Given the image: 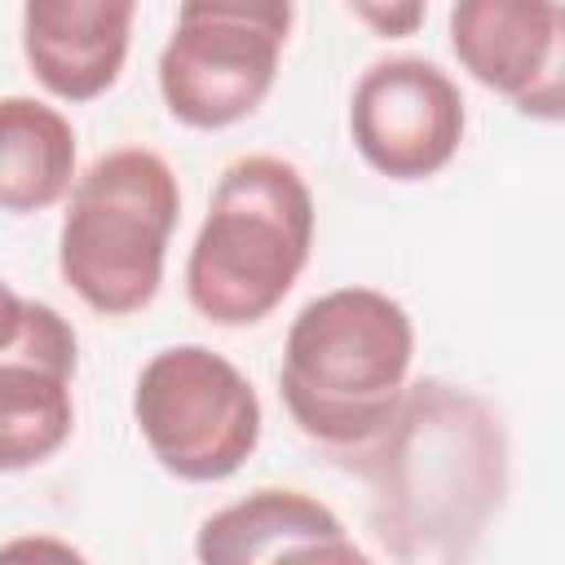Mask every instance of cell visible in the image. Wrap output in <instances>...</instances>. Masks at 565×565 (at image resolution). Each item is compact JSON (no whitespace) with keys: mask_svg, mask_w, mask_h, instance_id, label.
<instances>
[{"mask_svg":"<svg viewBox=\"0 0 565 565\" xmlns=\"http://www.w3.org/2000/svg\"><path fill=\"white\" fill-rule=\"evenodd\" d=\"M0 565H88V556L53 534H18L0 547Z\"/></svg>","mask_w":565,"mask_h":565,"instance_id":"cell-12","label":"cell"},{"mask_svg":"<svg viewBox=\"0 0 565 565\" xmlns=\"http://www.w3.org/2000/svg\"><path fill=\"white\" fill-rule=\"evenodd\" d=\"M75 331L44 305L4 291L0 344V468L18 472L49 459L75 424Z\"/></svg>","mask_w":565,"mask_h":565,"instance_id":"cell-7","label":"cell"},{"mask_svg":"<svg viewBox=\"0 0 565 565\" xmlns=\"http://www.w3.org/2000/svg\"><path fill=\"white\" fill-rule=\"evenodd\" d=\"M75 177V132L62 110L35 97L0 102V207L44 212L53 207Z\"/></svg>","mask_w":565,"mask_h":565,"instance_id":"cell-11","label":"cell"},{"mask_svg":"<svg viewBox=\"0 0 565 565\" xmlns=\"http://www.w3.org/2000/svg\"><path fill=\"white\" fill-rule=\"evenodd\" d=\"M362 22H371L380 35H406L419 18H424V9L419 4H397V9H380V4H358L353 9Z\"/></svg>","mask_w":565,"mask_h":565,"instance_id":"cell-13","label":"cell"},{"mask_svg":"<svg viewBox=\"0 0 565 565\" xmlns=\"http://www.w3.org/2000/svg\"><path fill=\"white\" fill-rule=\"evenodd\" d=\"M177 212L181 185L163 154L119 146L93 159L62 216L57 269L66 287L106 318L146 309L163 282Z\"/></svg>","mask_w":565,"mask_h":565,"instance_id":"cell-3","label":"cell"},{"mask_svg":"<svg viewBox=\"0 0 565 565\" xmlns=\"http://www.w3.org/2000/svg\"><path fill=\"white\" fill-rule=\"evenodd\" d=\"M132 419L163 472L181 481L234 477L260 441L252 380L203 344L159 349L132 388Z\"/></svg>","mask_w":565,"mask_h":565,"instance_id":"cell-4","label":"cell"},{"mask_svg":"<svg viewBox=\"0 0 565 565\" xmlns=\"http://www.w3.org/2000/svg\"><path fill=\"white\" fill-rule=\"evenodd\" d=\"M199 565H375L313 494L260 486L199 525Z\"/></svg>","mask_w":565,"mask_h":565,"instance_id":"cell-9","label":"cell"},{"mask_svg":"<svg viewBox=\"0 0 565 565\" xmlns=\"http://www.w3.org/2000/svg\"><path fill=\"white\" fill-rule=\"evenodd\" d=\"M459 66L508 97L521 115L565 119V4L547 0H459L450 9Z\"/></svg>","mask_w":565,"mask_h":565,"instance_id":"cell-8","label":"cell"},{"mask_svg":"<svg viewBox=\"0 0 565 565\" xmlns=\"http://www.w3.org/2000/svg\"><path fill=\"white\" fill-rule=\"evenodd\" d=\"M411 362L415 327L406 309L375 287H335L291 318L278 388L305 437L362 450L397 424L411 397Z\"/></svg>","mask_w":565,"mask_h":565,"instance_id":"cell-1","label":"cell"},{"mask_svg":"<svg viewBox=\"0 0 565 565\" xmlns=\"http://www.w3.org/2000/svg\"><path fill=\"white\" fill-rule=\"evenodd\" d=\"M349 132L375 172L424 181L441 172L463 141V97L441 66L424 57H384L353 84Z\"/></svg>","mask_w":565,"mask_h":565,"instance_id":"cell-6","label":"cell"},{"mask_svg":"<svg viewBox=\"0 0 565 565\" xmlns=\"http://www.w3.org/2000/svg\"><path fill=\"white\" fill-rule=\"evenodd\" d=\"M313 247V194L278 154L234 159L185 256V296L216 327L269 318L296 287Z\"/></svg>","mask_w":565,"mask_h":565,"instance_id":"cell-2","label":"cell"},{"mask_svg":"<svg viewBox=\"0 0 565 565\" xmlns=\"http://www.w3.org/2000/svg\"><path fill=\"white\" fill-rule=\"evenodd\" d=\"M291 4L190 0L159 53V93L185 128H230L274 88L291 31Z\"/></svg>","mask_w":565,"mask_h":565,"instance_id":"cell-5","label":"cell"},{"mask_svg":"<svg viewBox=\"0 0 565 565\" xmlns=\"http://www.w3.org/2000/svg\"><path fill=\"white\" fill-rule=\"evenodd\" d=\"M132 13V0H31L22 49L35 79L62 102L102 97L124 71Z\"/></svg>","mask_w":565,"mask_h":565,"instance_id":"cell-10","label":"cell"}]
</instances>
